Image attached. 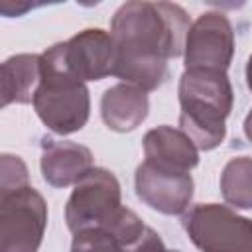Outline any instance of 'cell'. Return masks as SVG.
Listing matches in <instances>:
<instances>
[{
	"instance_id": "19",
	"label": "cell",
	"mask_w": 252,
	"mask_h": 252,
	"mask_svg": "<svg viewBox=\"0 0 252 252\" xmlns=\"http://www.w3.org/2000/svg\"><path fill=\"white\" fill-rule=\"evenodd\" d=\"M246 85H248V89L252 91V55L248 57V61H246Z\"/></svg>"
},
{
	"instance_id": "10",
	"label": "cell",
	"mask_w": 252,
	"mask_h": 252,
	"mask_svg": "<svg viewBox=\"0 0 252 252\" xmlns=\"http://www.w3.org/2000/svg\"><path fill=\"white\" fill-rule=\"evenodd\" d=\"M136 195L142 203L161 215H183L193 199V177L189 171H177L142 161L134 175Z\"/></svg>"
},
{
	"instance_id": "4",
	"label": "cell",
	"mask_w": 252,
	"mask_h": 252,
	"mask_svg": "<svg viewBox=\"0 0 252 252\" xmlns=\"http://www.w3.org/2000/svg\"><path fill=\"white\" fill-rule=\"evenodd\" d=\"M181 224L201 252H252V219L228 205H195L183 213Z\"/></svg>"
},
{
	"instance_id": "11",
	"label": "cell",
	"mask_w": 252,
	"mask_h": 252,
	"mask_svg": "<svg viewBox=\"0 0 252 252\" xmlns=\"http://www.w3.org/2000/svg\"><path fill=\"white\" fill-rule=\"evenodd\" d=\"M94 167L93 152L71 140H55L51 136L41 138L39 169L43 179L57 189L79 183Z\"/></svg>"
},
{
	"instance_id": "6",
	"label": "cell",
	"mask_w": 252,
	"mask_h": 252,
	"mask_svg": "<svg viewBox=\"0 0 252 252\" xmlns=\"http://www.w3.org/2000/svg\"><path fill=\"white\" fill-rule=\"evenodd\" d=\"M71 252H167L161 236L122 207L110 220L73 234Z\"/></svg>"
},
{
	"instance_id": "3",
	"label": "cell",
	"mask_w": 252,
	"mask_h": 252,
	"mask_svg": "<svg viewBox=\"0 0 252 252\" xmlns=\"http://www.w3.org/2000/svg\"><path fill=\"white\" fill-rule=\"evenodd\" d=\"M39 59L41 79L32 100L35 114L53 134L69 136L79 132L91 114L87 85L61 65L53 47H47Z\"/></svg>"
},
{
	"instance_id": "7",
	"label": "cell",
	"mask_w": 252,
	"mask_h": 252,
	"mask_svg": "<svg viewBox=\"0 0 252 252\" xmlns=\"http://www.w3.org/2000/svg\"><path fill=\"white\" fill-rule=\"evenodd\" d=\"M122 209V191L116 175L104 167H93L71 191L65 205L67 228L79 230L104 224Z\"/></svg>"
},
{
	"instance_id": "5",
	"label": "cell",
	"mask_w": 252,
	"mask_h": 252,
	"mask_svg": "<svg viewBox=\"0 0 252 252\" xmlns=\"http://www.w3.org/2000/svg\"><path fill=\"white\" fill-rule=\"evenodd\" d=\"M45 226L47 205L37 189H0V252H37Z\"/></svg>"
},
{
	"instance_id": "14",
	"label": "cell",
	"mask_w": 252,
	"mask_h": 252,
	"mask_svg": "<svg viewBox=\"0 0 252 252\" xmlns=\"http://www.w3.org/2000/svg\"><path fill=\"white\" fill-rule=\"evenodd\" d=\"M41 79V59L35 53H18L2 63V96L0 106L28 104Z\"/></svg>"
},
{
	"instance_id": "9",
	"label": "cell",
	"mask_w": 252,
	"mask_h": 252,
	"mask_svg": "<svg viewBox=\"0 0 252 252\" xmlns=\"http://www.w3.org/2000/svg\"><path fill=\"white\" fill-rule=\"evenodd\" d=\"M61 65L79 81H100L114 71V41L108 32L89 28L51 45Z\"/></svg>"
},
{
	"instance_id": "1",
	"label": "cell",
	"mask_w": 252,
	"mask_h": 252,
	"mask_svg": "<svg viewBox=\"0 0 252 252\" xmlns=\"http://www.w3.org/2000/svg\"><path fill=\"white\" fill-rule=\"evenodd\" d=\"M191 28L187 12L173 2H124L110 20L114 71L122 83L156 91L167 79V61L183 55Z\"/></svg>"
},
{
	"instance_id": "17",
	"label": "cell",
	"mask_w": 252,
	"mask_h": 252,
	"mask_svg": "<svg viewBox=\"0 0 252 252\" xmlns=\"http://www.w3.org/2000/svg\"><path fill=\"white\" fill-rule=\"evenodd\" d=\"M33 6H35V4H32V2H12V0H2L0 10H2V14H4L6 18H14V16H22L24 12L32 10Z\"/></svg>"
},
{
	"instance_id": "15",
	"label": "cell",
	"mask_w": 252,
	"mask_h": 252,
	"mask_svg": "<svg viewBox=\"0 0 252 252\" xmlns=\"http://www.w3.org/2000/svg\"><path fill=\"white\" fill-rule=\"evenodd\" d=\"M222 199L234 209H252V158H232L220 173Z\"/></svg>"
},
{
	"instance_id": "8",
	"label": "cell",
	"mask_w": 252,
	"mask_h": 252,
	"mask_svg": "<svg viewBox=\"0 0 252 252\" xmlns=\"http://www.w3.org/2000/svg\"><path fill=\"white\" fill-rule=\"evenodd\" d=\"M234 55V32L222 12H205L189 28L185 39V69H228Z\"/></svg>"
},
{
	"instance_id": "18",
	"label": "cell",
	"mask_w": 252,
	"mask_h": 252,
	"mask_svg": "<svg viewBox=\"0 0 252 252\" xmlns=\"http://www.w3.org/2000/svg\"><path fill=\"white\" fill-rule=\"evenodd\" d=\"M244 134H246V138L252 142V110L246 114V118H244Z\"/></svg>"
},
{
	"instance_id": "13",
	"label": "cell",
	"mask_w": 252,
	"mask_h": 252,
	"mask_svg": "<svg viewBox=\"0 0 252 252\" xmlns=\"http://www.w3.org/2000/svg\"><path fill=\"white\" fill-rule=\"evenodd\" d=\"M150 112L148 93L140 87L118 83L104 91L100 96V116L102 122L114 132L136 130Z\"/></svg>"
},
{
	"instance_id": "16",
	"label": "cell",
	"mask_w": 252,
	"mask_h": 252,
	"mask_svg": "<svg viewBox=\"0 0 252 252\" xmlns=\"http://www.w3.org/2000/svg\"><path fill=\"white\" fill-rule=\"evenodd\" d=\"M30 185L28 165L20 156L2 154L0 158V189H18Z\"/></svg>"
},
{
	"instance_id": "2",
	"label": "cell",
	"mask_w": 252,
	"mask_h": 252,
	"mask_svg": "<svg viewBox=\"0 0 252 252\" xmlns=\"http://www.w3.org/2000/svg\"><path fill=\"white\" fill-rule=\"evenodd\" d=\"M179 130L197 150H215L226 136V118L234 104L232 85L224 71L185 69L179 77Z\"/></svg>"
},
{
	"instance_id": "20",
	"label": "cell",
	"mask_w": 252,
	"mask_h": 252,
	"mask_svg": "<svg viewBox=\"0 0 252 252\" xmlns=\"http://www.w3.org/2000/svg\"><path fill=\"white\" fill-rule=\"evenodd\" d=\"M167 252H181V250H167Z\"/></svg>"
},
{
	"instance_id": "12",
	"label": "cell",
	"mask_w": 252,
	"mask_h": 252,
	"mask_svg": "<svg viewBox=\"0 0 252 252\" xmlns=\"http://www.w3.org/2000/svg\"><path fill=\"white\" fill-rule=\"evenodd\" d=\"M144 156L146 161L154 165L177 171H191L199 163L197 146L173 126H158L148 130L144 136Z\"/></svg>"
}]
</instances>
